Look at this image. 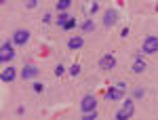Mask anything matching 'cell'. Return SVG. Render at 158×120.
I'll use <instances>...</instances> for the list:
<instances>
[{
  "label": "cell",
  "instance_id": "cell-12",
  "mask_svg": "<svg viewBox=\"0 0 158 120\" xmlns=\"http://www.w3.org/2000/svg\"><path fill=\"white\" fill-rule=\"evenodd\" d=\"M131 72H133V74H141V72H146V61L141 59V57H137V59L133 61V68H131Z\"/></svg>",
  "mask_w": 158,
  "mask_h": 120
},
{
  "label": "cell",
  "instance_id": "cell-19",
  "mask_svg": "<svg viewBox=\"0 0 158 120\" xmlns=\"http://www.w3.org/2000/svg\"><path fill=\"white\" fill-rule=\"evenodd\" d=\"M32 89H34V93H42V91H44V84H42V82H34V84H32Z\"/></svg>",
  "mask_w": 158,
  "mask_h": 120
},
{
  "label": "cell",
  "instance_id": "cell-6",
  "mask_svg": "<svg viewBox=\"0 0 158 120\" xmlns=\"http://www.w3.org/2000/svg\"><path fill=\"white\" fill-rule=\"evenodd\" d=\"M13 57H15L13 44H11V42H4V44L0 47V61H2V63H6V61H13Z\"/></svg>",
  "mask_w": 158,
  "mask_h": 120
},
{
  "label": "cell",
  "instance_id": "cell-24",
  "mask_svg": "<svg viewBox=\"0 0 158 120\" xmlns=\"http://www.w3.org/2000/svg\"><path fill=\"white\" fill-rule=\"evenodd\" d=\"M156 13H158V4H156Z\"/></svg>",
  "mask_w": 158,
  "mask_h": 120
},
{
  "label": "cell",
  "instance_id": "cell-17",
  "mask_svg": "<svg viewBox=\"0 0 158 120\" xmlns=\"http://www.w3.org/2000/svg\"><path fill=\"white\" fill-rule=\"evenodd\" d=\"M97 118V110H93V112H86L85 116H82V120H95Z\"/></svg>",
  "mask_w": 158,
  "mask_h": 120
},
{
  "label": "cell",
  "instance_id": "cell-8",
  "mask_svg": "<svg viewBox=\"0 0 158 120\" xmlns=\"http://www.w3.org/2000/svg\"><path fill=\"white\" fill-rule=\"evenodd\" d=\"M27 40H30V32H27V30H17V32L13 34V42L19 44V47L27 44Z\"/></svg>",
  "mask_w": 158,
  "mask_h": 120
},
{
  "label": "cell",
  "instance_id": "cell-22",
  "mask_svg": "<svg viewBox=\"0 0 158 120\" xmlns=\"http://www.w3.org/2000/svg\"><path fill=\"white\" fill-rule=\"evenodd\" d=\"M42 21H44V23H51V21H53V17H51V13H44V17H42Z\"/></svg>",
  "mask_w": 158,
  "mask_h": 120
},
{
  "label": "cell",
  "instance_id": "cell-20",
  "mask_svg": "<svg viewBox=\"0 0 158 120\" xmlns=\"http://www.w3.org/2000/svg\"><path fill=\"white\" fill-rule=\"evenodd\" d=\"M53 72H55V76H61V74L65 72V68H63V65H61V63H57V65H55V70H53Z\"/></svg>",
  "mask_w": 158,
  "mask_h": 120
},
{
  "label": "cell",
  "instance_id": "cell-5",
  "mask_svg": "<svg viewBox=\"0 0 158 120\" xmlns=\"http://www.w3.org/2000/svg\"><path fill=\"white\" fill-rule=\"evenodd\" d=\"M80 110H82V114L97 110V99H95L93 95H85V97H82V101H80Z\"/></svg>",
  "mask_w": 158,
  "mask_h": 120
},
{
  "label": "cell",
  "instance_id": "cell-21",
  "mask_svg": "<svg viewBox=\"0 0 158 120\" xmlns=\"http://www.w3.org/2000/svg\"><path fill=\"white\" fill-rule=\"evenodd\" d=\"M143 95H146V91H143V89H135V91H133L135 99H139V97H143Z\"/></svg>",
  "mask_w": 158,
  "mask_h": 120
},
{
  "label": "cell",
  "instance_id": "cell-4",
  "mask_svg": "<svg viewBox=\"0 0 158 120\" xmlns=\"http://www.w3.org/2000/svg\"><path fill=\"white\" fill-rule=\"evenodd\" d=\"M114 68H116V57H114L112 53H106V55L99 59V70L110 72V70H114Z\"/></svg>",
  "mask_w": 158,
  "mask_h": 120
},
{
  "label": "cell",
  "instance_id": "cell-3",
  "mask_svg": "<svg viewBox=\"0 0 158 120\" xmlns=\"http://www.w3.org/2000/svg\"><path fill=\"white\" fill-rule=\"evenodd\" d=\"M133 114H135V101H133V99H127L124 106L116 112V118H118V120H129Z\"/></svg>",
  "mask_w": 158,
  "mask_h": 120
},
{
  "label": "cell",
  "instance_id": "cell-18",
  "mask_svg": "<svg viewBox=\"0 0 158 120\" xmlns=\"http://www.w3.org/2000/svg\"><path fill=\"white\" fill-rule=\"evenodd\" d=\"M80 70H82V68H80V63H74L72 68H70V74H72V76H78Z\"/></svg>",
  "mask_w": 158,
  "mask_h": 120
},
{
  "label": "cell",
  "instance_id": "cell-7",
  "mask_svg": "<svg viewBox=\"0 0 158 120\" xmlns=\"http://www.w3.org/2000/svg\"><path fill=\"white\" fill-rule=\"evenodd\" d=\"M116 21H118V11H116V9H108L106 15H103V25L110 30V27L116 25Z\"/></svg>",
  "mask_w": 158,
  "mask_h": 120
},
{
  "label": "cell",
  "instance_id": "cell-1",
  "mask_svg": "<svg viewBox=\"0 0 158 120\" xmlns=\"http://www.w3.org/2000/svg\"><path fill=\"white\" fill-rule=\"evenodd\" d=\"M127 89H129V86H127V82H116L108 91V93H106V97H108V99H112V101H118V99H122V97H124Z\"/></svg>",
  "mask_w": 158,
  "mask_h": 120
},
{
  "label": "cell",
  "instance_id": "cell-11",
  "mask_svg": "<svg viewBox=\"0 0 158 120\" xmlns=\"http://www.w3.org/2000/svg\"><path fill=\"white\" fill-rule=\"evenodd\" d=\"M82 44H85V38L82 36H72L68 40V48H70V51H76V48L82 47Z\"/></svg>",
  "mask_w": 158,
  "mask_h": 120
},
{
  "label": "cell",
  "instance_id": "cell-2",
  "mask_svg": "<svg viewBox=\"0 0 158 120\" xmlns=\"http://www.w3.org/2000/svg\"><path fill=\"white\" fill-rule=\"evenodd\" d=\"M141 53L143 55H156L158 53V36H146L143 44H141Z\"/></svg>",
  "mask_w": 158,
  "mask_h": 120
},
{
  "label": "cell",
  "instance_id": "cell-13",
  "mask_svg": "<svg viewBox=\"0 0 158 120\" xmlns=\"http://www.w3.org/2000/svg\"><path fill=\"white\" fill-rule=\"evenodd\" d=\"M68 19H72V15H70V13H68V11L59 13V15H57V25H59V27H61V25L65 23V21H68Z\"/></svg>",
  "mask_w": 158,
  "mask_h": 120
},
{
  "label": "cell",
  "instance_id": "cell-9",
  "mask_svg": "<svg viewBox=\"0 0 158 120\" xmlns=\"http://www.w3.org/2000/svg\"><path fill=\"white\" fill-rule=\"evenodd\" d=\"M38 74H40V70H38L36 65L30 63V65H25L23 70H21V78H23V80H30V78H36Z\"/></svg>",
  "mask_w": 158,
  "mask_h": 120
},
{
  "label": "cell",
  "instance_id": "cell-23",
  "mask_svg": "<svg viewBox=\"0 0 158 120\" xmlns=\"http://www.w3.org/2000/svg\"><path fill=\"white\" fill-rule=\"evenodd\" d=\"M36 4H38V0H27V4H25V6H27V9H34Z\"/></svg>",
  "mask_w": 158,
  "mask_h": 120
},
{
  "label": "cell",
  "instance_id": "cell-14",
  "mask_svg": "<svg viewBox=\"0 0 158 120\" xmlns=\"http://www.w3.org/2000/svg\"><path fill=\"white\" fill-rule=\"evenodd\" d=\"M70 4H72V0H57V11H59V13L68 11V9H70Z\"/></svg>",
  "mask_w": 158,
  "mask_h": 120
},
{
  "label": "cell",
  "instance_id": "cell-10",
  "mask_svg": "<svg viewBox=\"0 0 158 120\" xmlns=\"http://www.w3.org/2000/svg\"><path fill=\"white\" fill-rule=\"evenodd\" d=\"M15 76H17L15 68H13V65H6V68L2 70V74H0V80H2V82H13Z\"/></svg>",
  "mask_w": 158,
  "mask_h": 120
},
{
  "label": "cell",
  "instance_id": "cell-15",
  "mask_svg": "<svg viewBox=\"0 0 158 120\" xmlns=\"http://www.w3.org/2000/svg\"><path fill=\"white\" fill-rule=\"evenodd\" d=\"M72 27H76V19H68V21H65V23L61 25V30H72Z\"/></svg>",
  "mask_w": 158,
  "mask_h": 120
},
{
  "label": "cell",
  "instance_id": "cell-16",
  "mask_svg": "<svg viewBox=\"0 0 158 120\" xmlns=\"http://www.w3.org/2000/svg\"><path fill=\"white\" fill-rule=\"evenodd\" d=\"M93 27H95L93 19H86L85 23H82V30H85V32H93Z\"/></svg>",
  "mask_w": 158,
  "mask_h": 120
}]
</instances>
